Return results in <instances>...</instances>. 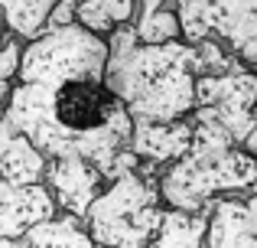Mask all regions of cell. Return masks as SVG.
Wrapping results in <instances>:
<instances>
[{
    "label": "cell",
    "instance_id": "cell-1",
    "mask_svg": "<svg viewBox=\"0 0 257 248\" xmlns=\"http://www.w3.org/2000/svg\"><path fill=\"white\" fill-rule=\"evenodd\" d=\"M104 43V85L134 121H179L195 111V62L189 43L144 46L137 43L134 23L111 30Z\"/></svg>",
    "mask_w": 257,
    "mask_h": 248
},
{
    "label": "cell",
    "instance_id": "cell-2",
    "mask_svg": "<svg viewBox=\"0 0 257 248\" xmlns=\"http://www.w3.org/2000/svg\"><path fill=\"white\" fill-rule=\"evenodd\" d=\"M163 216L157 173L134 170L104 183L85 212V229L98 248H144Z\"/></svg>",
    "mask_w": 257,
    "mask_h": 248
},
{
    "label": "cell",
    "instance_id": "cell-3",
    "mask_svg": "<svg viewBox=\"0 0 257 248\" xmlns=\"http://www.w3.org/2000/svg\"><path fill=\"white\" fill-rule=\"evenodd\" d=\"M107 43L104 36L78 23L43 30L36 39L23 43L17 82H33L59 89L69 82H104Z\"/></svg>",
    "mask_w": 257,
    "mask_h": 248
},
{
    "label": "cell",
    "instance_id": "cell-4",
    "mask_svg": "<svg viewBox=\"0 0 257 248\" xmlns=\"http://www.w3.org/2000/svg\"><path fill=\"white\" fill-rule=\"evenodd\" d=\"M117 105L120 102L107 92L104 82H69L52 89V118L69 140L104 124Z\"/></svg>",
    "mask_w": 257,
    "mask_h": 248
},
{
    "label": "cell",
    "instance_id": "cell-5",
    "mask_svg": "<svg viewBox=\"0 0 257 248\" xmlns=\"http://www.w3.org/2000/svg\"><path fill=\"white\" fill-rule=\"evenodd\" d=\"M43 183L49 186L52 199H56L59 212L65 216L85 219L88 206L98 199V193L104 190V177L78 153H59V157L46 160V177Z\"/></svg>",
    "mask_w": 257,
    "mask_h": 248
},
{
    "label": "cell",
    "instance_id": "cell-6",
    "mask_svg": "<svg viewBox=\"0 0 257 248\" xmlns=\"http://www.w3.org/2000/svg\"><path fill=\"white\" fill-rule=\"evenodd\" d=\"M205 248H257V190L205 206Z\"/></svg>",
    "mask_w": 257,
    "mask_h": 248
},
{
    "label": "cell",
    "instance_id": "cell-7",
    "mask_svg": "<svg viewBox=\"0 0 257 248\" xmlns=\"http://www.w3.org/2000/svg\"><path fill=\"white\" fill-rule=\"evenodd\" d=\"M189 144H192V121L189 118H179V121H134L131 131V150L140 160V170L157 173V177L163 167L186 157Z\"/></svg>",
    "mask_w": 257,
    "mask_h": 248
},
{
    "label": "cell",
    "instance_id": "cell-8",
    "mask_svg": "<svg viewBox=\"0 0 257 248\" xmlns=\"http://www.w3.org/2000/svg\"><path fill=\"white\" fill-rule=\"evenodd\" d=\"M59 216L46 183H7L0 180V238H23L39 222Z\"/></svg>",
    "mask_w": 257,
    "mask_h": 248
},
{
    "label": "cell",
    "instance_id": "cell-9",
    "mask_svg": "<svg viewBox=\"0 0 257 248\" xmlns=\"http://www.w3.org/2000/svg\"><path fill=\"white\" fill-rule=\"evenodd\" d=\"M144 248H205V212L166 209Z\"/></svg>",
    "mask_w": 257,
    "mask_h": 248
},
{
    "label": "cell",
    "instance_id": "cell-10",
    "mask_svg": "<svg viewBox=\"0 0 257 248\" xmlns=\"http://www.w3.org/2000/svg\"><path fill=\"white\" fill-rule=\"evenodd\" d=\"M59 0H0V26L7 36L30 43L49 26V13Z\"/></svg>",
    "mask_w": 257,
    "mask_h": 248
},
{
    "label": "cell",
    "instance_id": "cell-11",
    "mask_svg": "<svg viewBox=\"0 0 257 248\" xmlns=\"http://www.w3.org/2000/svg\"><path fill=\"white\" fill-rule=\"evenodd\" d=\"M23 245L26 248H98L94 238L88 235L82 219L65 216V212H59V216L39 222L36 229H30L23 235Z\"/></svg>",
    "mask_w": 257,
    "mask_h": 248
},
{
    "label": "cell",
    "instance_id": "cell-12",
    "mask_svg": "<svg viewBox=\"0 0 257 248\" xmlns=\"http://www.w3.org/2000/svg\"><path fill=\"white\" fill-rule=\"evenodd\" d=\"M46 177V153L30 137L17 134L0 153V180L7 183H43Z\"/></svg>",
    "mask_w": 257,
    "mask_h": 248
},
{
    "label": "cell",
    "instance_id": "cell-13",
    "mask_svg": "<svg viewBox=\"0 0 257 248\" xmlns=\"http://www.w3.org/2000/svg\"><path fill=\"white\" fill-rule=\"evenodd\" d=\"M134 33L137 43L144 46H163V43H176L179 36V17L176 7H157V10H137L134 17Z\"/></svg>",
    "mask_w": 257,
    "mask_h": 248
},
{
    "label": "cell",
    "instance_id": "cell-14",
    "mask_svg": "<svg viewBox=\"0 0 257 248\" xmlns=\"http://www.w3.org/2000/svg\"><path fill=\"white\" fill-rule=\"evenodd\" d=\"M20 52H23V43L13 36H4V43H0V111L7 105V95H10L13 82H17Z\"/></svg>",
    "mask_w": 257,
    "mask_h": 248
},
{
    "label": "cell",
    "instance_id": "cell-15",
    "mask_svg": "<svg viewBox=\"0 0 257 248\" xmlns=\"http://www.w3.org/2000/svg\"><path fill=\"white\" fill-rule=\"evenodd\" d=\"M69 23H75V0H59L49 13V26H46V30H52V26H69Z\"/></svg>",
    "mask_w": 257,
    "mask_h": 248
},
{
    "label": "cell",
    "instance_id": "cell-16",
    "mask_svg": "<svg viewBox=\"0 0 257 248\" xmlns=\"http://www.w3.org/2000/svg\"><path fill=\"white\" fill-rule=\"evenodd\" d=\"M13 137H17V131H13V124L7 121V118H4V111H0V153L7 150V144H10Z\"/></svg>",
    "mask_w": 257,
    "mask_h": 248
},
{
    "label": "cell",
    "instance_id": "cell-17",
    "mask_svg": "<svg viewBox=\"0 0 257 248\" xmlns=\"http://www.w3.org/2000/svg\"><path fill=\"white\" fill-rule=\"evenodd\" d=\"M179 0H137V10H157V7H176Z\"/></svg>",
    "mask_w": 257,
    "mask_h": 248
},
{
    "label": "cell",
    "instance_id": "cell-18",
    "mask_svg": "<svg viewBox=\"0 0 257 248\" xmlns=\"http://www.w3.org/2000/svg\"><path fill=\"white\" fill-rule=\"evenodd\" d=\"M0 248H26L23 238H0Z\"/></svg>",
    "mask_w": 257,
    "mask_h": 248
},
{
    "label": "cell",
    "instance_id": "cell-19",
    "mask_svg": "<svg viewBox=\"0 0 257 248\" xmlns=\"http://www.w3.org/2000/svg\"><path fill=\"white\" fill-rule=\"evenodd\" d=\"M4 36H7V33H4V26H0V43H4Z\"/></svg>",
    "mask_w": 257,
    "mask_h": 248
}]
</instances>
